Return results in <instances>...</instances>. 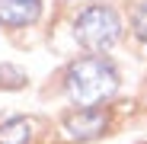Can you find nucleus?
Instances as JSON below:
<instances>
[{
	"label": "nucleus",
	"mask_w": 147,
	"mask_h": 144,
	"mask_svg": "<svg viewBox=\"0 0 147 144\" xmlns=\"http://www.w3.org/2000/svg\"><path fill=\"white\" fill-rule=\"evenodd\" d=\"M118 90V74L106 58H80L67 70V96L83 109H96Z\"/></svg>",
	"instance_id": "obj_1"
},
{
	"label": "nucleus",
	"mask_w": 147,
	"mask_h": 144,
	"mask_svg": "<svg viewBox=\"0 0 147 144\" xmlns=\"http://www.w3.org/2000/svg\"><path fill=\"white\" fill-rule=\"evenodd\" d=\"M118 32H121V19L109 7H90L74 22V35L86 51H106L118 39Z\"/></svg>",
	"instance_id": "obj_2"
},
{
	"label": "nucleus",
	"mask_w": 147,
	"mask_h": 144,
	"mask_svg": "<svg viewBox=\"0 0 147 144\" xmlns=\"http://www.w3.org/2000/svg\"><path fill=\"white\" fill-rule=\"evenodd\" d=\"M106 122H109L106 112H99V109H80V112H74V115L64 118V131L74 141H90L96 135H102Z\"/></svg>",
	"instance_id": "obj_3"
},
{
	"label": "nucleus",
	"mask_w": 147,
	"mask_h": 144,
	"mask_svg": "<svg viewBox=\"0 0 147 144\" xmlns=\"http://www.w3.org/2000/svg\"><path fill=\"white\" fill-rule=\"evenodd\" d=\"M42 13V0H0V26H29Z\"/></svg>",
	"instance_id": "obj_4"
},
{
	"label": "nucleus",
	"mask_w": 147,
	"mask_h": 144,
	"mask_svg": "<svg viewBox=\"0 0 147 144\" xmlns=\"http://www.w3.org/2000/svg\"><path fill=\"white\" fill-rule=\"evenodd\" d=\"M32 141V122L29 118H10L0 125V144H29Z\"/></svg>",
	"instance_id": "obj_5"
},
{
	"label": "nucleus",
	"mask_w": 147,
	"mask_h": 144,
	"mask_svg": "<svg viewBox=\"0 0 147 144\" xmlns=\"http://www.w3.org/2000/svg\"><path fill=\"white\" fill-rule=\"evenodd\" d=\"M131 29H134V35H138L141 42H147V0L134 10V16H131Z\"/></svg>",
	"instance_id": "obj_6"
}]
</instances>
